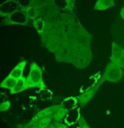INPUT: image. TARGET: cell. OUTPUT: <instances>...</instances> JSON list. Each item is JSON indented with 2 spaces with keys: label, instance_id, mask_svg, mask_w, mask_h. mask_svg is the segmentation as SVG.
I'll use <instances>...</instances> for the list:
<instances>
[{
  "label": "cell",
  "instance_id": "obj_2",
  "mask_svg": "<svg viewBox=\"0 0 124 128\" xmlns=\"http://www.w3.org/2000/svg\"><path fill=\"white\" fill-rule=\"evenodd\" d=\"M123 77V70L117 63L111 62L105 68L103 80L111 82H117Z\"/></svg>",
  "mask_w": 124,
  "mask_h": 128
},
{
  "label": "cell",
  "instance_id": "obj_5",
  "mask_svg": "<svg viewBox=\"0 0 124 128\" xmlns=\"http://www.w3.org/2000/svg\"><path fill=\"white\" fill-rule=\"evenodd\" d=\"M101 83H102L101 81H99L98 83H96L95 84L92 86L90 88H88L86 92H84L83 93L80 95L79 98H78V104L81 105L82 107L85 106L91 99H92V98L94 96V95L96 93L98 89L100 88Z\"/></svg>",
  "mask_w": 124,
  "mask_h": 128
},
{
  "label": "cell",
  "instance_id": "obj_19",
  "mask_svg": "<svg viewBox=\"0 0 124 128\" xmlns=\"http://www.w3.org/2000/svg\"><path fill=\"white\" fill-rule=\"evenodd\" d=\"M17 3L20 5V9L21 10H26L29 7L32 6V0H16Z\"/></svg>",
  "mask_w": 124,
  "mask_h": 128
},
{
  "label": "cell",
  "instance_id": "obj_11",
  "mask_svg": "<svg viewBox=\"0 0 124 128\" xmlns=\"http://www.w3.org/2000/svg\"><path fill=\"white\" fill-rule=\"evenodd\" d=\"M90 62V56L88 54H81L74 58L72 63L78 68H83L87 67Z\"/></svg>",
  "mask_w": 124,
  "mask_h": 128
},
{
  "label": "cell",
  "instance_id": "obj_24",
  "mask_svg": "<svg viewBox=\"0 0 124 128\" xmlns=\"http://www.w3.org/2000/svg\"><path fill=\"white\" fill-rule=\"evenodd\" d=\"M120 16H121V17L124 20V7L121 10V11H120Z\"/></svg>",
  "mask_w": 124,
  "mask_h": 128
},
{
  "label": "cell",
  "instance_id": "obj_18",
  "mask_svg": "<svg viewBox=\"0 0 124 128\" xmlns=\"http://www.w3.org/2000/svg\"><path fill=\"white\" fill-rule=\"evenodd\" d=\"M33 26L39 34H43L45 30L46 25H45V22L43 20V19H42V18H38V19L34 20Z\"/></svg>",
  "mask_w": 124,
  "mask_h": 128
},
{
  "label": "cell",
  "instance_id": "obj_9",
  "mask_svg": "<svg viewBox=\"0 0 124 128\" xmlns=\"http://www.w3.org/2000/svg\"><path fill=\"white\" fill-rule=\"evenodd\" d=\"M31 88L30 86H29L27 80H26V77H22L20 79L17 80V82H16V84L14 86V87L10 90V94H17L20 93V92H22L24 90H27V89Z\"/></svg>",
  "mask_w": 124,
  "mask_h": 128
},
{
  "label": "cell",
  "instance_id": "obj_10",
  "mask_svg": "<svg viewBox=\"0 0 124 128\" xmlns=\"http://www.w3.org/2000/svg\"><path fill=\"white\" fill-rule=\"evenodd\" d=\"M123 56H124V50L121 46H119L118 44H116V43H113L112 50H111V62L117 64Z\"/></svg>",
  "mask_w": 124,
  "mask_h": 128
},
{
  "label": "cell",
  "instance_id": "obj_20",
  "mask_svg": "<svg viewBox=\"0 0 124 128\" xmlns=\"http://www.w3.org/2000/svg\"><path fill=\"white\" fill-rule=\"evenodd\" d=\"M11 106V104H10L9 101H5V102H2L0 104V112H4V111H7L8 109L10 108Z\"/></svg>",
  "mask_w": 124,
  "mask_h": 128
},
{
  "label": "cell",
  "instance_id": "obj_14",
  "mask_svg": "<svg viewBox=\"0 0 124 128\" xmlns=\"http://www.w3.org/2000/svg\"><path fill=\"white\" fill-rule=\"evenodd\" d=\"M16 82H17V80L14 79V78L8 75L4 80L0 82V87L12 90L14 87V86L16 84Z\"/></svg>",
  "mask_w": 124,
  "mask_h": 128
},
{
  "label": "cell",
  "instance_id": "obj_1",
  "mask_svg": "<svg viewBox=\"0 0 124 128\" xmlns=\"http://www.w3.org/2000/svg\"><path fill=\"white\" fill-rule=\"evenodd\" d=\"M27 82L31 88H45V83L43 79L42 69L36 62H32L29 68V73L26 77Z\"/></svg>",
  "mask_w": 124,
  "mask_h": 128
},
{
  "label": "cell",
  "instance_id": "obj_6",
  "mask_svg": "<svg viewBox=\"0 0 124 128\" xmlns=\"http://www.w3.org/2000/svg\"><path fill=\"white\" fill-rule=\"evenodd\" d=\"M71 56V46L64 43L55 51V56L59 62H68L67 58H70Z\"/></svg>",
  "mask_w": 124,
  "mask_h": 128
},
{
  "label": "cell",
  "instance_id": "obj_13",
  "mask_svg": "<svg viewBox=\"0 0 124 128\" xmlns=\"http://www.w3.org/2000/svg\"><path fill=\"white\" fill-rule=\"evenodd\" d=\"M114 5V0H98L94 5L95 10H105Z\"/></svg>",
  "mask_w": 124,
  "mask_h": 128
},
{
  "label": "cell",
  "instance_id": "obj_25",
  "mask_svg": "<svg viewBox=\"0 0 124 128\" xmlns=\"http://www.w3.org/2000/svg\"><path fill=\"white\" fill-rule=\"evenodd\" d=\"M48 128H56V126H55V125H52V126H49Z\"/></svg>",
  "mask_w": 124,
  "mask_h": 128
},
{
  "label": "cell",
  "instance_id": "obj_8",
  "mask_svg": "<svg viewBox=\"0 0 124 128\" xmlns=\"http://www.w3.org/2000/svg\"><path fill=\"white\" fill-rule=\"evenodd\" d=\"M26 60L20 61V62L11 70L9 76L14 78V79H15V80H19L20 78H22L23 77V72H24L25 68H26Z\"/></svg>",
  "mask_w": 124,
  "mask_h": 128
},
{
  "label": "cell",
  "instance_id": "obj_15",
  "mask_svg": "<svg viewBox=\"0 0 124 128\" xmlns=\"http://www.w3.org/2000/svg\"><path fill=\"white\" fill-rule=\"evenodd\" d=\"M24 11H25V13H26L28 19H31V20L38 19V16H39V14H40V9L37 7H34V6H31L28 9L25 10Z\"/></svg>",
  "mask_w": 124,
  "mask_h": 128
},
{
  "label": "cell",
  "instance_id": "obj_7",
  "mask_svg": "<svg viewBox=\"0 0 124 128\" xmlns=\"http://www.w3.org/2000/svg\"><path fill=\"white\" fill-rule=\"evenodd\" d=\"M75 1L76 0H52V4L55 9L71 12L73 10Z\"/></svg>",
  "mask_w": 124,
  "mask_h": 128
},
{
  "label": "cell",
  "instance_id": "obj_21",
  "mask_svg": "<svg viewBox=\"0 0 124 128\" xmlns=\"http://www.w3.org/2000/svg\"><path fill=\"white\" fill-rule=\"evenodd\" d=\"M81 122H82V125H81V127L82 128H90L89 126L88 125L86 122H85V120H84L81 117Z\"/></svg>",
  "mask_w": 124,
  "mask_h": 128
},
{
  "label": "cell",
  "instance_id": "obj_23",
  "mask_svg": "<svg viewBox=\"0 0 124 128\" xmlns=\"http://www.w3.org/2000/svg\"><path fill=\"white\" fill-rule=\"evenodd\" d=\"M55 126H56V128H67L66 126H65L64 124H61V123H56Z\"/></svg>",
  "mask_w": 124,
  "mask_h": 128
},
{
  "label": "cell",
  "instance_id": "obj_12",
  "mask_svg": "<svg viewBox=\"0 0 124 128\" xmlns=\"http://www.w3.org/2000/svg\"><path fill=\"white\" fill-rule=\"evenodd\" d=\"M61 108V105H55V106H50L49 108H43V110L39 111V112L36 114V118L38 119V120L39 119L43 118V117H47V116H53V114H55L56 111Z\"/></svg>",
  "mask_w": 124,
  "mask_h": 128
},
{
  "label": "cell",
  "instance_id": "obj_4",
  "mask_svg": "<svg viewBox=\"0 0 124 128\" xmlns=\"http://www.w3.org/2000/svg\"><path fill=\"white\" fill-rule=\"evenodd\" d=\"M20 10V5L16 0H6L0 4V17H7Z\"/></svg>",
  "mask_w": 124,
  "mask_h": 128
},
{
  "label": "cell",
  "instance_id": "obj_16",
  "mask_svg": "<svg viewBox=\"0 0 124 128\" xmlns=\"http://www.w3.org/2000/svg\"><path fill=\"white\" fill-rule=\"evenodd\" d=\"M68 113V110L65 109V108L61 107L58 110L53 114V120L55 121H61L62 120H64L66 117Z\"/></svg>",
  "mask_w": 124,
  "mask_h": 128
},
{
  "label": "cell",
  "instance_id": "obj_26",
  "mask_svg": "<svg viewBox=\"0 0 124 128\" xmlns=\"http://www.w3.org/2000/svg\"><path fill=\"white\" fill-rule=\"evenodd\" d=\"M32 128H38V126H32Z\"/></svg>",
  "mask_w": 124,
  "mask_h": 128
},
{
  "label": "cell",
  "instance_id": "obj_3",
  "mask_svg": "<svg viewBox=\"0 0 124 128\" xmlns=\"http://www.w3.org/2000/svg\"><path fill=\"white\" fill-rule=\"evenodd\" d=\"M3 25H20L26 26L28 23V18L26 16L24 10L21 9L18 10L17 11L14 12L7 17H4L3 20Z\"/></svg>",
  "mask_w": 124,
  "mask_h": 128
},
{
  "label": "cell",
  "instance_id": "obj_17",
  "mask_svg": "<svg viewBox=\"0 0 124 128\" xmlns=\"http://www.w3.org/2000/svg\"><path fill=\"white\" fill-rule=\"evenodd\" d=\"M53 120V116H47L43 118L39 119L38 120V128H48L50 126Z\"/></svg>",
  "mask_w": 124,
  "mask_h": 128
},
{
  "label": "cell",
  "instance_id": "obj_22",
  "mask_svg": "<svg viewBox=\"0 0 124 128\" xmlns=\"http://www.w3.org/2000/svg\"><path fill=\"white\" fill-rule=\"evenodd\" d=\"M117 65L120 66V67H121L122 68H124V56L121 59V61H120L119 62L117 63Z\"/></svg>",
  "mask_w": 124,
  "mask_h": 128
}]
</instances>
